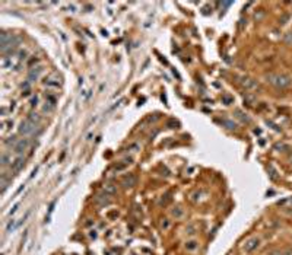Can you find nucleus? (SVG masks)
Returning a JSON list of instances; mask_svg holds the SVG:
<instances>
[{"label": "nucleus", "instance_id": "nucleus-20", "mask_svg": "<svg viewBox=\"0 0 292 255\" xmlns=\"http://www.w3.org/2000/svg\"><path fill=\"white\" fill-rule=\"evenodd\" d=\"M105 190L108 191V192H116V188L111 185V184H108V185H105Z\"/></svg>", "mask_w": 292, "mask_h": 255}, {"label": "nucleus", "instance_id": "nucleus-6", "mask_svg": "<svg viewBox=\"0 0 292 255\" xmlns=\"http://www.w3.org/2000/svg\"><path fill=\"white\" fill-rule=\"evenodd\" d=\"M41 67H32L31 70H29V73H28V82H34V80H37L38 79V76H40V73H41Z\"/></svg>", "mask_w": 292, "mask_h": 255}, {"label": "nucleus", "instance_id": "nucleus-19", "mask_svg": "<svg viewBox=\"0 0 292 255\" xmlns=\"http://www.w3.org/2000/svg\"><path fill=\"white\" fill-rule=\"evenodd\" d=\"M8 163H9V155L3 153L2 155V165H8Z\"/></svg>", "mask_w": 292, "mask_h": 255}, {"label": "nucleus", "instance_id": "nucleus-25", "mask_svg": "<svg viewBox=\"0 0 292 255\" xmlns=\"http://www.w3.org/2000/svg\"><path fill=\"white\" fill-rule=\"evenodd\" d=\"M275 149H288V147H286L285 145H276V146H275Z\"/></svg>", "mask_w": 292, "mask_h": 255}, {"label": "nucleus", "instance_id": "nucleus-15", "mask_svg": "<svg viewBox=\"0 0 292 255\" xmlns=\"http://www.w3.org/2000/svg\"><path fill=\"white\" fill-rule=\"evenodd\" d=\"M28 120L29 121H32V122H40V120H41V117L37 114V112H29V115H28Z\"/></svg>", "mask_w": 292, "mask_h": 255}, {"label": "nucleus", "instance_id": "nucleus-9", "mask_svg": "<svg viewBox=\"0 0 292 255\" xmlns=\"http://www.w3.org/2000/svg\"><path fill=\"white\" fill-rule=\"evenodd\" d=\"M221 122H222V125H225L228 130H235L237 129V124L232 121V120H228V118H222L221 120Z\"/></svg>", "mask_w": 292, "mask_h": 255}, {"label": "nucleus", "instance_id": "nucleus-3", "mask_svg": "<svg viewBox=\"0 0 292 255\" xmlns=\"http://www.w3.org/2000/svg\"><path fill=\"white\" fill-rule=\"evenodd\" d=\"M35 130H37V124L32 122V121H29L28 118H26L25 121H22V122L19 124V127H18V131H19V134H22V136H29V134H32Z\"/></svg>", "mask_w": 292, "mask_h": 255}, {"label": "nucleus", "instance_id": "nucleus-8", "mask_svg": "<svg viewBox=\"0 0 292 255\" xmlns=\"http://www.w3.org/2000/svg\"><path fill=\"white\" fill-rule=\"evenodd\" d=\"M24 163H25V159L22 158V156H19V158H16L13 162H12V171H19L22 166H24Z\"/></svg>", "mask_w": 292, "mask_h": 255}, {"label": "nucleus", "instance_id": "nucleus-26", "mask_svg": "<svg viewBox=\"0 0 292 255\" xmlns=\"http://www.w3.org/2000/svg\"><path fill=\"white\" fill-rule=\"evenodd\" d=\"M291 161H292V156H291Z\"/></svg>", "mask_w": 292, "mask_h": 255}, {"label": "nucleus", "instance_id": "nucleus-21", "mask_svg": "<svg viewBox=\"0 0 292 255\" xmlns=\"http://www.w3.org/2000/svg\"><path fill=\"white\" fill-rule=\"evenodd\" d=\"M285 41L286 42H292V32H289V34L285 35Z\"/></svg>", "mask_w": 292, "mask_h": 255}, {"label": "nucleus", "instance_id": "nucleus-18", "mask_svg": "<svg viewBox=\"0 0 292 255\" xmlns=\"http://www.w3.org/2000/svg\"><path fill=\"white\" fill-rule=\"evenodd\" d=\"M235 114H237V117H238L241 121H248V118L245 117V114H243L241 111H235Z\"/></svg>", "mask_w": 292, "mask_h": 255}, {"label": "nucleus", "instance_id": "nucleus-2", "mask_svg": "<svg viewBox=\"0 0 292 255\" xmlns=\"http://www.w3.org/2000/svg\"><path fill=\"white\" fill-rule=\"evenodd\" d=\"M2 67L8 70H18L21 67V58L16 56H3L2 57Z\"/></svg>", "mask_w": 292, "mask_h": 255}, {"label": "nucleus", "instance_id": "nucleus-12", "mask_svg": "<svg viewBox=\"0 0 292 255\" xmlns=\"http://www.w3.org/2000/svg\"><path fill=\"white\" fill-rule=\"evenodd\" d=\"M12 125H13L12 121H2V134H6V131L10 130Z\"/></svg>", "mask_w": 292, "mask_h": 255}, {"label": "nucleus", "instance_id": "nucleus-14", "mask_svg": "<svg viewBox=\"0 0 292 255\" xmlns=\"http://www.w3.org/2000/svg\"><path fill=\"white\" fill-rule=\"evenodd\" d=\"M254 102H256V98L253 96V95H245L244 96V104H247L248 106H251V105H254Z\"/></svg>", "mask_w": 292, "mask_h": 255}, {"label": "nucleus", "instance_id": "nucleus-5", "mask_svg": "<svg viewBox=\"0 0 292 255\" xmlns=\"http://www.w3.org/2000/svg\"><path fill=\"white\" fill-rule=\"evenodd\" d=\"M28 147H29V140H28V139H21V140L16 143V146L13 147V150H15V153L21 155V153H24Z\"/></svg>", "mask_w": 292, "mask_h": 255}, {"label": "nucleus", "instance_id": "nucleus-10", "mask_svg": "<svg viewBox=\"0 0 292 255\" xmlns=\"http://www.w3.org/2000/svg\"><path fill=\"white\" fill-rule=\"evenodd\" d=\"M135 182H136V178L133 175H127V176L123 178V185L124 187H133Z\"/></svg>", "mask_w": 292, "mask_h": 255}, {"label": "nucleus", "instance_id": "nucleus-7", "mask_svg": "<svg viewBox=\"0 0 292 255\" xmlns=\"http://www.w3.org/2000/svg\"><path fill=\"white\" fill-rule=\"evenodd\" d=\"M47 105H44V111H51L54 106H56V98L53 96V95H47V102H45Z\"/></svg>", "mask_w": 292, "mask_h": 255}, {"label": "nucleus", "instance_id": "nucleus-22", "mask_svg": "<svg viewBox=\"0 0 292 255\" xmlns=\"http://www.w3.org/2000/svg\"><path fill=\"white\" fill-rule=\"evenodd\" d=\"M167 125H168V127H171V129H174L172 125H177V121H174V120H169V121L167 122Z\"/></svg>", "mask_w": 292, "mask_h": 255}, {"label": "nucleus", "instance_id": "nucleus-13", "mask_svg": "<svg viewBox=\"0 0 292 255\" xmlns=\"http://www.w3.org/2000/svg\"><path fill=\"white\" fill-rule=\"evenodd\" d=\"M257 245H259V240L257 239H251V240H248L245 243V251H253Z\"/></svg>", "mask_w": 292, "mask_h": 255}, {"label": "nucleus", "instance_id": "nucleus-23", "mask_svg": "<svg viewBox=\"0 0 292 255\" xmlns=\"http://www.w3.org/2000/svg\"><path fill=\"white\" fill-rule=\"evenodd\" d=\"M37 104H38V96H34V98L31 99V105H32V106H35Z\"/></svg>", "mask_w": 292, "mask_h": 255}, {"label": "nucleus", "instance_id": "nucleus-16", "mask_svg": "<svg viewBox=\"0 0 292 255\" xmlns=\"http://www.w3.org/2000/svg\"><path fill=\"white\" fill-rule=\"evenodd\" d=\"M222 102H224L225 105H231V104L234 102V98L229 96V95H224V96H222Z\"/></svg>", "mask_w": 292, "mask_h": 255}, {"label": "nucleus", "instance_id": "nucleus-17", "mask_svg": "<svg viewBox=\"0 0 292 255\" xmlns=\"http://www.w3.org/2000/svg\"><path fill=\"white\" fill-rule=\"evenodd\" d=\"M139 149H140V145H139V143H132V145L127 146V150H133V152H136V150H139Z\"/></svg>", "mask_w": 292, "mask_h": 255}, {"label": "nucleus", "instance_id": "nucleus-11", "mask_svg": "<svg viewBox=\"0 0 292 255\" xmlns=\"http://www.w3.org/2000/svg\"><path fill=\"white\" fill-rule=\"evenodd\" d=\"M18 142H19V140L16 139V136H10V137H8V139L5 140V145H6L8 147H10V146H13V147H15Z\"/></svg>", "mask_w": 292, "mask_h": 255}, {"label": "nucleus", "instance_id": "nucleus-24", "mask_svg": "<svg viewBox=\"0 0 292 255\" xmlns=\"http://www.w3.org/2000/svg\"><path fill=\"white\" fill-rule=\"evenodd\" d=\"M190 245H188V249H194L196 248V242H188Z\"/></svg>", "mask_w": 292, "mask_h": 255}, {"label": "nucleus", "instance_id": "nucleus-4", "mask_svg": "<svg viewBox=\"0 0 292 255\" xmlns=\"http://www.w3.org/2000/svg\"><path fill=\"white\" fill-rule=\"evenodd\" d=\"M240 83H241V86H243L245 90H248V92H253V90H259V89H260L259 82L254 80V79H251V77H243V79L240 80Z\"/></svg>", "mask_w": 292, "mask_h": 255}, {"label": "nucleus", "instance_id": "nucleus-1", "mask_svg": "<svg viewBox=\"0 0 292 255\" xmlns=\"http://www.w3.org/2000/svg\"><path fill=\"white\" fill-rule=\"evenodd\" d=\"M266 80L267 83H270L272 86L277 88V89H286L292 85V77L289 74L285 73H269L266 74Z\"/></svg>", "mask_w": 292, "mask_h": 255}]
</instances>
